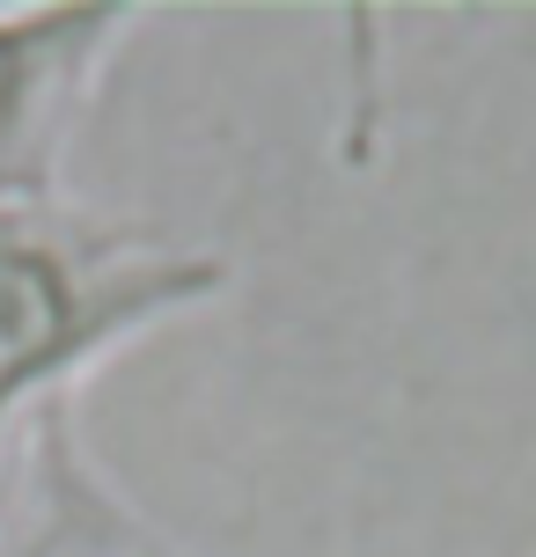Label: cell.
<instances>
[{"instance_id":"obj_1","label":"cell","mask_w":536,"mask_h":557,"mask_svg":"<svg viewBox=\"0 0 536 557\" xmlns=\"http://www.w3.org/2000/svg\"><path fill=\"white\" fill-rule=\"evenodd\" d=\"M235 286L221 250L155 227L103 221L88 206H0V447L37 411L74 404L88 374L176 315Z\"/></svg>"},{"instance_id":"obj_3","label":"cell","mask_w":536,"mask_h":557,"mask_svg":"<svg viewBox=\"0 0 536 557\" xmlns=\"http://www.w3.org/2000/svg\"><path fill=\"white\" fill-rule=\"evenodd\" d=\"M0 557H184L96 470L74 404L37 411L0 447Z\"/></svg>"},{"instance_id":"obj_2","label":"cell","mask_w":536,"mask_h":557,"mask_svg":"<svg viewBox=\"0 0 536 557\" xmlns=\"http://www.w3.org/2000/svg\"><path fill=\"white\" fill-rule=\"evenodd\" d=\"M141 23L147 8H125V0H8L0 8V206L66 198V154L103 96V74Z\"/></svg>"}]
</instances>
